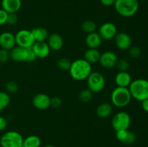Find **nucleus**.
Listing matches in <instances>:
<instances>
[{
  "mask_svg": "<svg viewBox=\"0 0 148 147\" xmlns=\"http://www.w3.org/2000/svg\"><path fill=\"white\" fill-rule=\"evenodd\" d=\"M72 62L66 58H61L57 61V66L62 71H69Z\"/></svg>",
  "mask_w": 148,
  "mask_h": 147,
  "instance_id": "nucleus-27",
  "label": "nucleus"
},
{
  "mask_svg": "<svg viewBox=\"0 0 148 147\" xmlns=\"http://www.w3.org/2000/svg\"><path fill=\"white\" fill-rule=\"evenodd\" d=\"M1 63H0V68H1Z\"/></svg>",
  "mask_w": 148,
  "mask_h": 147,
  "instance_id": "nucleus-41",
  "label": "nucleus"
},
{
  "mask_svg": "<svg viewBox=\"0 0 148 147\" xmlns=\"http://www.w3.org/2000/svg\"><path fill=\"white\" fill-rule=\"evenodd\" d=\"M128 133V130H120V131H116V138L119 141L124 143L126 138H127Z\"/></svg>",
  "mask_w": 148,
  "mask_h": 147,
  "instance_id": "nucleus-32",
  "label": "nucleus"
},
{
  "mask_svg": "<svg viewBox=\"0 0 148 147\" xmlns=\"http://www.w3.org/2000/svg\"><path fill=\"white\" fill-rule=\"evenodd\" d=\"M32 103L37 110H45L51 107V97L46 94L38 93L33 97Z\"/></svg>",
  "mask_w": 148,
  "mask_h": 147,
  "instance_id": "nucleus-12",
  "label": "nucleus"
},
{
  "mask_svg": "<svg viewBox=\"0 0 148 147\" xmlns=\"http://www.w3.org/2000/svg\"><path fill=\"white\" fill-rule=\"evenodd\" d=\"M114 41L116 47L120 50H128L132 46V40L130 35L127 33L121 32V33H117L116 35L114 37Z\"/></svg>",
  "mask_w": 148,
  "mask_h": 147,
  "instance_id": "nucleus-13",
  "label": "nucleus"
},
{
  "mask_svg": "<svg viewBox=\"0 0 148 147\" xmlns=\"http://www.w3.org/2000/svg\"><path fill=\"white\" fill-rule=\"evenodd\" d=\"M116 0H100V2L105 7H111L114 5Z\"/></svg>",
  "mask_w": 148,
  "mask_h": 147,
  "instance_id": "nucleus-38",
  "label": "nucleus"
},
{
  "mask_svg": "<svg viewBox=\"0 0 148 147\" xmlns=\"http://www.w3.org/2000/svg\"><path fill=\"white\" fill-rule=\"evenodd\" d=\"M62 105V100L59 97H53L51 98V107L53 108L57 109L59 108Z\"/></svg>",
  "mask_w": 148,
  "mask_h": 147,
  "instance_id": "nucleus-33",
  "label": "nucleus"
},
{
  "mask_svg": "<svg viewBox=\"0 0 148 147\" xmlns=\"http://www.w3.org/2000/svg\"><path fill=\"white\" fill-rule=\"evenodd\" d=\"M11 99L9 94L6 92H0V112L4 110L10 104Z\"/></svg>",
  "mask_w": 148,
  "mask_h": 147,
  "instance_id": "nucleus-25",
  "label": "nucleus"
},
{
  "mask_svg": "<svg viewBox=\"0 0 148 147\" xmlns=\"http://www.w3.org/2000/svg\"><path fill=\"white\" fill-rule=\"evenodd\" d=\"M136 141V135L134 133L131 132V131H129L128 134H127V136L126 138L125 141H124L123 144H132Z\"/></svg>",
  "mask_w": 148,
  "mask_h": 147,
  "instance_id": "nucleus-35",
  "label": "nucleus"
},
{
  "mask_svg": "<svg viewBox=\"0 0 148 147\" xmlns=\"http://www.w3.org/2000/svg\"><path fill=\"white\" fill-rule=\"evenodd\" d=\"M16 46L14 35L10 32H3L0 34V47L1 48L10 50Z\"/></svg>",
  "mask_w": 148,
  "mask_h": 147,
  "instance_id": "nucleus-14",
  "label": "nucleus"
},
{
  "mask_svg": "<svg viewBox=\"0 0 148 147\" xmlns=\"http://www.w3.org/2000/svg\"><path fill=\"white\" fill-rule=\"evenodd\" d=\"M86 80L88 89H89L92 93L101 92L105 88L106 79L101 72L92 71Z\"/></svg>",
  "mask_w": 148,
  "mask_h": 147,
  "instance_id": "nucleus-7",
  "label": "nucleus"
},
{
  "mask_svg": "<svg viewBox=\"0 0 148 147\" xmlns=\"http://www.w3.org/2000/svg\"><path fill=\"white\" fill-rule=\"evenodd\" d=\"M98 34L103 40H111L116 35L117 27L114 23L110 22H105L99 27Z\"/></svg>",
  "mask_w": 148,
  "mask_h": 147,
  "instance_id": "nucleus-10",
  "label": "nucleus"
},
{
  "mask_svg": "<svg viewBox=\"0 0 148 147\" xmlns=\"http://www.w3.org/2000/svg\"><path fill=\"white\" fill-rule=\"evenodd\" d=\"M36 58L45 59L50 54L51 48L46 42H36L32 46Z\"/></svg>",
  "mask_w": 148,
  "mask_h": 147,
  "instance_id": "nucleus-15",
  "label": "nucleus"
},
{
  "mask_svg": "<svg viewBox=\"0 0 148 147\" xmlns=\"http://www.w3.org/2000/svg\"><path fill=\"white\" fill-rule=\"evenodd\" d=\"M8 13L2 9H0V25L7 24V20Z\"/></svg>",
  "mask_w": 148,
  "mask_h": 147,
  "instance_id": "nucleus-36",
  "label": "nucleus"
},
{
  "mask_svg": "<svg viewBox=\"0 0 148 147\" xmlns=\"http://www.w3.org/2000/svg\"><path fill=\"white\" fill-rule=\"evenodd\" d=\"M101 53L98 49L88 48L84 54V59L90 64H94L99 62Z\"/></svg>",
  "mask_w": 148,
  "mask_h": 147,
  "instance_id": "nucleus-22",
  "label": "nucleus"
},
{
  "mask_svg": "<svg viewBox=\"0 0 148 147\" xmlns=\"http://www.w3.org/2000/svg\"><path fill=\"white\" fill-rule=\"evenodd\" d=\"M23 137L19 132L10 131L4 133L0 138L1 147H23Z\"/></svg>",
  "mask_w": 148,
  "mask_h": 147,
  "instance_id": "nucleus-6",
  "label": "nucleus"
},
{
  "mask_svg": "<svg viewBox=\"0 0 148 147\" xmlns=\"http://www.w3.org/2000/svg\"><path fill=\"white\" fill-rule=\"evenodd\" d=\"M129 50V55L133 59H137L141 56L142 50L138 46H131Z\"/></svg>",
  "mask_w": 148,
  "mask_h": 147,
  "instance_id": "nucleus-29",
  "label": "nucleus"
},
{
  "mask_svg": "<svg viewBox=\"0 0 148 147\" xmlns=\"http://www.w3.org/2000/svg\"><path fill=\"white\" fill-rule=\"evenodd\" d=\"M16 46L19 47L29 48H32L36 41L34 40L31 30H20L14 35Z\"/></svg>",
  "mask_w": 148,
  "mask_h": 147,
  "instance_id": "nucleus-9",
  "label": "nucleus"
},
{
  "mask_svg": "<svg viewBox=\"0 0 148 147\" xmlns=\"http://www.w3.org/2000/svg\"><path fill=\"white\" fill-rule=\"evenodd\" d=\"M92 92L89 89H84L79 93V99L81 102L88 103L92 99Z\"/></svg>",
  "mask_w": 148,
  "mask_h": 147,
  "instance_id": "nucleus-26",
  "label": "nucleus"
},
{
  "mask_svg": "<svg viewBox=\"0 0 148 147\" xmlns=\"http://www.w3.org/2000/svg\"><path fill=\"white\" fill-rule=\"evenodd\" d=\"M119 59L117 55L114 52L106 51L101 53L99 62L102 67L105 69H112L116 66Z\"/></svg>",
  "mask_w": 148,
  "mask_h": 147,
  "instance_id": "nucleus-11",
  "label": "nucleus"
},
{
  "mask_svg": "<svg viewBox=\"0 0 148 147\" xmlns=\"http://www.w3.org/2000/svg\"><path fill=\"white\" fill-rule=\"evenodd\" d=\"M43 147H55L54 146H51V145H47V146H45Z\"/></svg>",
  "mask_w": 148,
  "mask_h": 147,
  "instance_id": "nucleus-40",
  "label": "nucleus"
},
{
  "mask_svg": "<svg viewBox=\"0 0 148 147\" xmlns=\"http://www.w3.org/2000/svg\"><path fill=\"white\" fill-rule=\"evenodd\" d=\"M71 77L76 81H84L87 79L92 71V64L84 59H79L71 63L69 69Z\"/></svg>",
  "mask_w": 148,
  "mask_h": 147,
  "instance_id": "nucleus-1",
  "label": "nucleus"
},
{
  "mask_svg": "<svg viewBox=\"0 0 148 147\" xmlns=\"http://www.w3.org/2000/svg\"><path fill=\"white\" fill-rule=\"evenodd\" d=\"M46 43L49 45L51 50L54 51H59L63 48L64 40L62 36L57 33H52L47 39Z\"/></svg>",
  "mask_w": 148,
  "mask_h": 147,
  "instance_id": "nucleus-16",
  "label": "nucleus"
},
{
  "mask_svg": "<svg viewBox=\"0 0 148 147\" xmlns=\"http://www.w3.org/2000/svg\"><path fill=\"white\" fill-rule=\"evenodd\" d=\"M7 126V121L5 118L0 116V131H4Z\"/></svg>",
  "mask_w": 148,
  "mask_h": 147,
  "instance_id": "nucleus-37",
  "label": "nucleus"
},
{
  "mask_svg": "<svg viewBox=\"0 0 148 147\" xmlns=\"http://www.w3.org/2000/svg\"><path fill=\"white\" fill-rule=\"evenodd\" d=\"M116 66L119 71H127V70L130 69V63L127 60L121 59L118 61Z\"/></svg>",
  "mask_w": 148,
  "mask_h": 147,
  "instance_id": "nucleus-30",
  "label": "nucleus"
},
{
  "mask_svg": "<svg viewBox=\"0 0 148 147\" xmlns=\"http://www.w3.org/2000/svg\"><path fill=\"white\" fill-rule=\"evenodd\" d=\"M1 9L7 13H17L22 6L21 0H1Z\"/></svg>",
  "mask_w": 148,
  "mask_h": 147,
  "instance_id": "nucleus-17",
  "label": "nucleus"
},
{
  "mask_svg": "<svg viewBox=\"0 0 148 147\" xmlns=\"http://www.w3.org/2000/svg\"><path fill=\"white\" fill-rule=\"evenodd\" d=\"M131 117L128 112L121 111L114 115L111 120L112 128L116 131L120 130H128L131 124Z\"/></svg>",
  "mask_w": 148,
  "mask_h": 147,
  "instance_id": "nucleus-8",
  "label": "nucleus"
},
{
  "mask_svg": "<svg viewBox=\"0 0 148 147\" xmlns=\"http://www.w3.org/2000/svg\"><path fill=\"white\" fill-rule=\"evenodd\" d=\"M17 15L16 13H8L7 20V24L9 25H14L17 22Z\"/></svg>",
  "mask_w": 148,
  "mask_h": 147,
  "instance_id": "nucleus-34",
  "label": "nucleus"
},
{
  "mask_svg": "<svg viewBox=\"0 0 148 147\" xmlns=\"http://www.w3.org/2000/svg\"><path fill=\"white\" fill-rule=\"evenodd\" d=\"M129 90L132 97L140 102L148 99V80L137 79L132 81L129 86Z\"/></svg>",
  "mask_w": 148,
  "mask_h": 147,
  "instance_id": "nucleus-2",
  "label": "nucleus"
},
{
  "mask_svg": "<svg viewBox=\"0 0 148 147\" xmlns=\"http://www.w3.org/2000/svg\"><path fill=\"white\" fill-rule=\"evenodd\" d=\"M10 59L15 62H33L36 58L32 48H25L16 46L10 50Z\"/></svg>",
  "mask_w": 148,
  "mask_h": 147,
  "instance_id": "nucleus-5",
  "label": "nucleus"
},
{
  "mask_svg": "<svg viewBox=\"0 0 148 147\" xmlns=\"http://www.w3.org/2000/svg\"><path fill=\"white\" fill-rule=\"evenodd\" d=\"M138 0H116L114 7L116 12L124 17H131L139 10Z\"/></svg>",
  "mask_w": 148,
  "mask_h": 147,
  "instance_id": "nucleus-3",
  "label": "nucleus"
},
{
  "mask_svg": "<svg viewBox=\"0 0 148 147\" xmlns=\"http://www.w3.org/2000/svg\"><path fill=\"white\" fill-rule=\"evenodd\" d=\"M97 29L96 23L92 20H86L82 24V30L84 33L89 34V33H94Z\"/></svg>",
  "mask_w": 148,
  "mask_h": 147,
  "instance_id": "nucleus-24",
  "label": "nucleus"
},
{
  "mask_svg": "<svg viewBox=\"0 0 148 147\" xmlns=\"http://www.w3.org/2000/svg\"><path fill=\"white\" fill-rule=\"evenodd\" d=\"M10 59V50H5V49H0V63H4L9 61Z\"/></svg>",
  "mask_w": 148,
  "mask_h": 147,
  "instance_id": "nucleus-31",
  "label": "nucleus"
},
{
  "mask_svg": "<svg viewBox=\"0 0 148 147\" xmlns=\"http://www.w3.org/2000/svg\"><path fill=\"white\" fill-rule=\"evenodd\" d=\"M40 145L41 140L37 135H29L23 139V147H40Z\"/></svg>",
  "mask_w": 148,
  "mask_h": 147,
  "instance_id": "nucleus-23",
  "label": "nucleus"
},
{
  "mask_svg": "<svg viewBox=\"0 0 148 147\" xmlns=\"http://www.w3.org/2000/svg\"><path fill=\"white\" fill-rule=\"evenodd\" d=\"M5 89L7 90V93H16L19 89V86L15 82L10 81L8 82L5 85Z\"/></svg>",
  "mask_w": 148,
  "mask_h": 147,
  "instance_id": "nucleus-28",
  "label": "nucleus"
},
{
  "mask_svg": "<svg viewBox=\"0 0 148 147\" xmlns=\"http://www.w3.org/2000/svg\"><path fill=\"white\" fill-rule=\"evenodd\" d=\"M113 112V106L108 102L100 104L96 109V114L99 118H106L109 117Z\"/></svg>",
  "mask_w": 148,
  "mask_h": 147,
  "instance_id": "nucleus-20",
  "label": "nucleus"
},
{
  "mask_svg": "<svg viewBox=\"0 0 148 147\" xmlns=\"http://www.w3.org/2000/svg\"><path fill=\"white\" fill-rule=\"evenodd\" d=\"M132 95L128 87L116 86L111 94V102L116 108H124L130 103Z\"/></svg>",
  "mask_w": 148,
  "mask_h": 147,
  "instance_id": "nucleus-4",
  "label": "nucleus"
},
{
  "mask_svg": "<svg viewBox=\"0 0 148 147\" xmlns=\"http://www.w3.org/2000/svg\"><path fill=\"white\" fill-rule=\"evenodd\" d=\"M142 108L145 112H148V99L142 101Z\"/></svg>",
  "mask_w": 148,
  "mask_h": 147,
  "instance_id": "nucleus-39",
  "label": "nucleus"
},
{
  "mask_svg": "<svg viewBox=\"0 0 148 147\" xmlns=\"http://www.w3.org/2000/svg\"><path fill=\"white\" fill-rule=\"evenodd\" d=\"M132 81L131 75L127 71H119L115 76V83L117 86L129 87Z\"/></svg>",
  "mask_w": 148,
  "mask_h": 147,
  "instance_id": "nucleus-19",
  "label": "nucleus"
},
{
  "mask_svg": "<svg viewBox=\"0 0 148 147\" xmlns=\"http://www.w3.org/2000/svg\"><path fill=\"white\" fill-rule=\"evenodd\" d=\"M31 32L36 42H46L49 35L48 30L42 27H35Z\"/></svg>",
  "mask_w": 148,
  "mask_h": 147,
  "instance_id": "nucleus-21",
  "label": "nucleus"
},
{
  "mask_svg": "<svg viewBox=\"0 0 148 147\" xmlns=\"http://www.w3.org/2000/svg\"><path fill=\"white\" fill-rule=\"evenodd\" d=\"M85 41L88 48L98 49L101 46L103 40L98 33L94 32V33L87 34Z\"/></svg>",
  "mask_w": 148,
  "mask_h": 147,
  "instance_id": "nucleus-18",
  "label": "nucleus"
}]
</instances>
